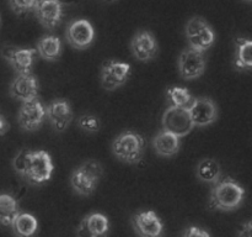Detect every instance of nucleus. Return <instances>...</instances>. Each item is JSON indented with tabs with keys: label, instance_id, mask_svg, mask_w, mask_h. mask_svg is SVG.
I'll return each mask as SVG.
<instances>
[{
	"label": "nucleus",
	"instance_id": "nucleus-14",
	"mask_svg": "<svg viewBox=\"0 0 252 237\" xmlns=\"http://www.w3.org/2000/svg\"><path fill=\"white\" fill-rule=\"evenodd\" d=\"M33 14L44 29L52 31L63 19V4L61 0H38Z\"/></svg>",
	"mask_w": 252,
	"mask_h": 237
},
{
	"label": "nucleus",
	"instance_id": "nucleus-24",
	"mask_svg": "<svg viewBox=\"0 0 252 237\" xmlns=\"http://www.w3.org/2000/svg\"><path fill=\"white\" fill-rule=\"evenodd\" d=\"M235 67L238 69H252V40L236 39Z\"/></svg>",
	"mask_w": 252,
	"mask_h": 237
},
{
	"label": "nucleus",
	"instance_id": "nucleus-30",
	"mask_svg": "<svg viewBox=\"0 0 252 237\" xmlns=\"http://www.w3.org/2000/svg\"><path fill=\"white\" fill-rule=\"evenodd\" d=\"M9 128H10V123L7 122L6 118L0 114V136H4L5 133L9 131Z\"/></svg>",
	"mask_w": 252,
	"mask_h": 237
},
{
	"label": "nucleus",
	"instance_id": "nucleus-12",
	"mask_svg": "<svg viewBox=\"0 0 252 237\" xmlns=\"http://www.w3.org/2000/svg\"><path fill=\"white\" fill-rule=\"evenodd\" d=\"M132 225L139 237H162L165 226L159 215L153 210H145L132 217Z\"/></svg>",
	"mask_w": 252,
	"mask_h": 237
},
{
	"label": "nucleus",
	"instance_id": "nucleus-28",
	"mask_svg": "<svg viewBox=\"0 0 252 237\" xmlns=\"http://www.w3.org/2000/svg\"><path fill=\"white\" fill-rule=\"evenodd\" d=\"M182 237H212L207 230L198 226H189L184 232Z\"/></svg>",
	"mask_w": 252,
	"mask_h": 237
},
{
	"label": "nucleus",
	"instance_id": "nucleus-26",
	"mask_svg": "<svg viewBox=\"0 0 252 237\" xmlns=\"http://www.w3.org/2000/svg\"><path fill=\"white\" fill-rule=\"evenodd\" d=\"M78 127L86 133H96L101 128V121L93 114H84L79 116Z\"/></svg>",
	"mask_w": 252,
	"mask_h": 237
},
{
	"label": "nucleus",
	"instance_id": "nucleus-22",
	"mask_svg": "<svg viewBox=\"0 0 252 237\" xmlns=\"http://www.w3.org/2000/svg\"><path fill=\"white\" fill-rule=\"evenodd\" d=\"M196 175L202 183L214 185L221 179L220 164L213 158H203L197 164Z\"/></svg>",
	"mask_w": 252,
	"mask_h": 237
},
{
	"label": "nucleus",
	"instance_id": "nucleus-18",
	"mask_svg": "<svg viewBox=\"0 0 252 237\" xmlns=\"http://www.w3.org/2000/svg\"><path fill=\"white\" fill-rule=\"evenodd\" d=\"M110 231V221L101 212H91L86 215L76 229L78 237H106Z\"/></svg>",
	"mask_w": 252,
	"mask_h": 237
},
{
	"label": "nucleus",
	"instance_id": "nucleus-9",
	"mask_svg": "<svg viewBox=\"0 0 252 237\" xmlns=\"http://www.w3.org/2000/svg\"><path fill=\"white\" fill-rule=\"evenodd\" d=\"M65 39L73 48L81 51L91 46L94 42L95 29L93 24L86 19L71 20L66 26Z\"/></svg>",
	"mask_w": 252,
	"mask_h": 237
},
{
	"label": "nucleus",
	"instance_id": "nucleus-4",
	"mask_svg": "<svg viewBox=\"0 0 252 237\" xmlns=\"http://www.w3.org/2000/svg\"><path fill=\"white\" fill-rule=\"evenodd\" d=\"M103 175V168L100 162L89 159L73 170L70 175V185L76 194L89 197L97 188Z\"/></svg>",
	"mask_w": 252,
	"mask_h": 237
},
{
	"label": "nucleus",
	"instance_id": "nucleus-10",
	"mask_svg": "<svg viewBox=\"0 0 252 237\" xmlns=\"http://www.w3.org/2000/svg\"><path fill=\"white\" fill-rule=\"evenodd\" d=\"M130 51L138 62L153 61L159 51L157 37L149 30H139L130 40Z\"/></svg>",
	"mask_w": 252,
	"mask_h": 237
},
{
	"label": "nucleus",
	"instance_id": "nucleus-21",
	"mask_svg": "<svg viewBox=\"0 0 252 237\" xmlns=\"http://www.w3.org/2000/svg\"><path fill=\"white\" fill-rule=\"evenodd\" d=\"M20 212L19 200L9 193H0V225L11 226Z\"/></svg>",
	"mask_w": 252,
	"mask_h": 237
},
{
	"label": "nucleus",
	"instance_id": "nucleus-7",
	"mask_svg": "<svg viewBox=\"0 0 252 237\" xmlns=\"http://www.w3.org/2000/svg\"><path fill=\"white\" fill-rule=\"evenodd\" d=\"M162 127L182 138L189 135L196 126L193 125L189 109L170 105L162 115Z\"/></svg>",
	"mask_w": 252,
	"mask_h": 237
},
{
	"label": "nucleus",
	"instance_id": "nucleus-20",
	"mask_svg": "<svg viewBox=\"0 0 252 237\" xmlns=\"http://www.w3.org/2000/svg\"><path fill=\"white\" fill-rule=\"evenodd\" d=\"M37 53L41 58L46 59V61L53 62L61 57L62 49H63V44L59 37L53 36V35H46V36L41 37L37 42Z\"/></svg>",
	"mask_w": 252,
	"mask_h": 237
},
{
	"label": "nucleus",
	"instance_id": "nucleus-29",
	"mask_svg": "<svg viewBox=\"0 0 252 237\" xmlns=\"http://www.w3.org/2000/svg\"><path fill=\"white\" fill-rule=\"evenodd\" d=\"M238 237H252V220L241 225L238 232Z\"/></svg>",
	"mask_w": 252,
	"mask_h": 237
},
{
	"label": "nucleus",
	"instance_id": "nucleus-3",
	"mask_svg": "<svg viewBox=\"0 0 252 237\" xmlns=\"http://www.w3.org/2000/svg\"><path fill=\"white\" fill-rule=\"evenodd\" d=\"M113 156L126 164H138L142 162L145 152V141L140 133L133 130L121 132L111 146Z\"/></svg>",
	"mask_w": 252,
	"mask_h": 237
},
{
	"label": "nucleus",
	"instance_id": "nucleus-1",
	"mask_svg": "<svg viewBox=\"0 0 252 237\" xmlns=\"http://www.w3.org/2000/svg\"><path fill=\"white\" fill-rule=\"evenodd\" d=\"M15 172L26 182L33 185H41L49 182L54 172V164L47 151H31L24 148L19 151L12 160Z\"/></svg>",
	"mask_w": 252,
	"mask_h": 237
},
{
	"label": "nucleus",
	"instance_id": "nucleus-5",
	"mask_svg": "<svg viewBox=\"0 0 252 237\" xmlns=\"http://www.w3.org/2000/svg\"><path fill=\"white\" fill-rule=\"evenodd\" d=\"M187 42L189 48L204 53L216 42V32L213 27L201 16H193L185 26Z\"/></svg>",
	"mask_w": 252,
	"mask_h": 237
},
{
	"label": "nucleus",
	"instance_id": "nucleus-23",
	"mask_svg": "<svg viewBox=\"0 0 252 237\" xmlns=\"http://www.w3.org/2000/svg\"><path fill=\"white\" fill-rule=\"evenodd\" d=\"M16 237H34L38 231V221L30 212H20L11 225Z\"/></svg>",
	"mask_w": 252,
	"mask_h": 237
},
{
	"label": "nucleus",
	"instance_id": "nucleus-13",
	"mask_svg": "<svg viewBox=\"0 0 252 237\" xmlns=\"http://www.w3.org/2000/svg\"><path fill=\"white\" fill-rule=\"evenodd\" d=\"M47 118L56 132H64L73 121L74 113L70 103L65 99H54L46 106Z\"/></svg>",
	"mask_w": 252,
	"mask_h": 237
},
{
	"label": "nucleus",
	"instance_id": "nucleus-2",
	"mask_svg": "<svg viewBox=\"0 0 252 237\" xmlns=\"http://www.w3.org/2000/svg\"><path fill=\"white\" fill-rule=\"evenodd\" d=\"M245 188L234 178H221L213 185L209 195V207L216 211H234L245 200Z\"/></svg>",
	"mask_w": 252,
	"mask_h": 237
},
{
	"label": "nucleus",
	"instance_id": "nucleus-17",
	"mask_svg": "<svg viewBox=\"0 0 252 237\" xmlns=\"http://www.w3.org/2000/svg\"><path fill=\"white\" fill-rule=\"evenodd\" d=\"M38 80L32 73L17 74L10 84V95L21 103L38 98Z\"/></svg>",
	"mask_w": 252,
	"mask_h": 237
},
{
	"label": "nucleus",
	"instance_id": "nucleus-8",
	"mask_svg": "<svg viewBox=\"0 0 252 237\" xmlns=\"http://www.w3.org/2000/svg\"><path fill=\"white\" fill-rule=\"evenodd\" d=\"M46 118V105L38 98L22 103L17 114V122L20 127L27 132H33L38 130L43 125Z\"/></svg>",
	"mask_w": 252,
	"mask_h": 237
},
{
	"label": "nucleus",
	"instance_id": "nucleus-15",
	"mask_svg": "<svg viewBox=\"0 0 252 237\" xmlns=\"http://www.w3.org/2000/svg\"><path fill=\"white\" fill-rule=\"evenodd\" d=\"M193 125L196 127H206L216 122L218 118V106L211 98H194L189 108Z\"/></svg>",
	"mask_w": 252,
	"mask_h": 237
},
{
	"label": "nucleus",
	"instance_id": "nucleus-6",
	"mask_svg": "<svg viewBox=\"0 0 252 237\" xmlns=\"http://www.w3.org/2000/svg\"><path fill=\"white\" fill-rule=\"evenodd\" d=\"M132 67L129 63L117 59H110L102 64L100 73L101 85L105 90L113 91L127 83Z\"/></svg>",
	"mask_w": 252,
	"mask_h": 237
},
{
	"label": "nucleus",
	"instance_id": "nucleus-31",
	"mask_svg": "<svg viewBox=\"0 0 252 237\" xmlns=\"http://www.w3.org/2000/svg\"><path fill=\"white\" fill-rule=\"evenodd\" d=\"M101 2H103V4H113V2L118 1V0H100Z\"/></svg>",
	"mask_w": 252,
	"mask_h": 237
},
{
	"label": "nucleus",
	"instance_id": "nucleus-11",
	"mask_svg": "<svg viewBox=\"0 0 252 237\" xmlns=\"http://www.w3.org/2000/svg\"><path fill=\"white\" fill-rule=\"evenodd\" d=\"M207 61L204 53L186 48L180 53L179 72L185 80H194L202 77L206 72Z\"/></svg>",
	"mask_w": 252,
	"mask_h": 237
},
{
	"label": "nucleus",
	"instance_id": "nucleus-27",
	"mask_svg": "<svg viewBox=\"0 0 252 237\" xmlns=\"http://www.w3.org/2000/svg\"><path fill=\"white\" fill-rule=\"evenodd\" d=\"M38 0H9V5L16 15H24L33 11Z\"/></svg>",
	"mask_w": 252,
	"mask_h": 237
},
{
	"label": "nucleus",
	"instance_id": "nucleus-16",
	"mask_svg": "<svg viewBox=\"0 0 252 237\" xmlns=\"http://www.w3.org/2000/svg\"><path fill=\"white\" fill-rule=\"evenodd\" d=\"M36 48H20V47H4L2 57L17 74H29L33 68Z\"/></svg>",
	"mask_w": 252,
	"mask_h": 237
},
{
	"label": "nucleus",
	"instance_id": "nucleus-32",
	"mask_svg": "<svg viewBox=\"0 0 252 237\" xmlns=\"http://www.w3.org/2000/svg\"><path fill=\"white\" fill-rule=\"evenodd\" d=\"M244 1H246V2H251V4H252V0H244Z\"/></svg>",
	"mask_w": 252,
	"mask_h": 237
},
{
	"label": "nucleus",
	"instance_id": "nucleus-19",
	"mask_svg": "<svg viewBox=\"0 0 252 237\" xmlns=\"http://www.w3.org/2000/svg\"><path fill=\"white\" fill-rule=\"evenodd\" d=\"M153 147L160 157L171 158L180 152L181 138L166 130H161L153 138Z\"/></svg>",
	"mask_w": 252,
	"mask_h": 237
},
{
	"label": "nucleus",
	"instance_id": "nucleus-25",
	"mask_svg": "<svg viewBox=\"0 0 252 237\" xmlns=\"http://www.w3.org/2000/svg\"><path fill=\"white\" fill-rule=\"evenodd\" d=\"M166 95L169 98L170 104L177 106V108L189 109L194 100L189 89L184 88V86H171L167 89Z\"/></svg>",
	"mask_w": 252,
	"mask_h": 237
}]
</instances>
